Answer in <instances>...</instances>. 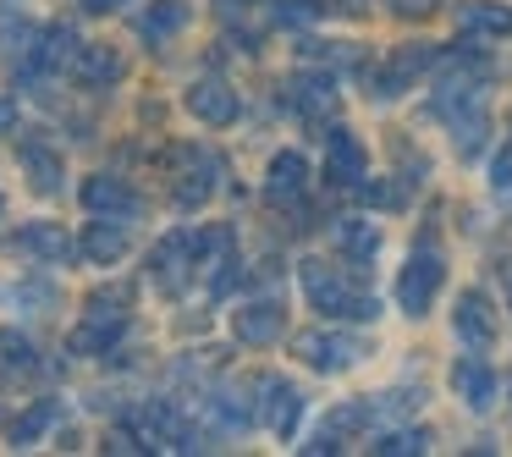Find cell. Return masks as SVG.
<instances>
[{
    "label": "cell",
    "instance_id": "cell-1",
    "mask_svg": "<svg viewBox=\"0 0 512 457\" xmlns=\"http://www.w3.org/2000/svg\"><path fill=\"white\" fill-rule=\"evenodd\" d=\"M298 281H303V292H309V303L320 314H336V320H369V314H375L369 292H358L353 281H342L331 265H320V259H303Z\"/></svg>",
    "mask_w": 512,
    "mask_h": 457
},
{
    "label": "cell",
    "instance_id": "cell-2",
    "mask_svg": "<svg viewBox=\"0 0 512 457\" xmlns=\"http://www.w3.org/2000/svg\"><path fill=\"white\" fill-rule=\"evenodd\" d=\"M441 281H446V265H441V254L435 248H424V254H413L408 259V270H402V281H397V303L408 314H424L435 303V292H441Z\"/></svg>",
    "mask_w": 512,
    "mask_h": 457
},
{
    "label": "cell",
    "instance_id": "cell-3",
    "mask_svg": "<svg viewBox=\"0 0 512 457\" xmlns=\"http://www.w3.org/2000/svg\"><path fill=\"white\" fill-rule=\"evenodd\" d=\"M111 298H116V292H100V298L89 303V320H83L78 331H72V353H105V347L122 342L127 314H122V309L111 314Z\"/></svg>",
    "mask_w": 512,
    "mask_h": 457
},
{
    "label": "cell",
    "instance_id": "cell-4",
    "mask_svg": "<svg viewBox=\"0 0 512 457\" xmlns=\"http://www.w3.org/2000/svg\"><path fill=\"white\" fill-rule=\"evenodd\" d=\"M435 67V45H402L386 67L375 72V100H397L408 83H419L424 72Z\"/></svg>",
    "mask_w": 512,
    "mask_h": 457
},
{
    "label": "cell",
    "instance_id": "cell-5",
    "mask_svg": "<svg viewBox=\"0 0 512 457\" xmlns=\"http://www.w3.org/2000/svg\"><path fill=\"white\" fill-rule=\"evenodd\" d=\"M292 353L314 369H347V364L364 358V342H358V336H336V331H309V336L292 342Z\"/></svg>",
    "mask_w": 512,
    "mask_h": 457
},
{
    "label": "cell",
    "instance_id": "cell-6",
    "mask_svg": "<svg viewBox=\"0 0 512 457\" xmlns=\"http://www.w3.org/2000/svg\"><path fill=\"white\" fill-rule=\"evenodd\" d=\"M182 160H188V171H182V182H177V204L193 210V204H204L215 193V182H221V160H215L210 149H182Z\"/></svg>",
    "mask_w": 512,
    "mask_h": 457
},
{
    "label": "cell",
    "instance_id": "cell-7",
    "mask_svg": "<svg viewBox=\"0 0 512 457\" xmlns=\"http://www.w3.org/2000/svg\"><path fill=\"white\" fill-rule=\"evenodd\" d=\"M188 111L199 116L204 127H226V122H237V94L226 89L221 78H199L188 89Z\"/></svg>",
    "mask_w": 512,
    "mask_h": 457
},
{
    "label": "cell",
    "instance_id": "cell-8",
    "mask_svg": "<svg viewBox=\"0 0 512 457\" xmlns=\"http://www.w3.org/2000/svg\"><path fill=\"white\" fill-rule=\"evenodd\" d=\"M199 265V254H193V243H188V232H177V237H166V243L155 248V259H149V270H155V281L166 292H182V281H188V270Z\"/></svg>",
    "mask_w": 512,
    "mask_h": 457
},
{
    "label": "cell",
    "instance_id": "cell-9",
    "mask_svg": "<svg viewBox=\"0 0 512 457\" xmlns=\"http://www.w3.org/2000/svg\"><path fill=\"white\" fill-rule=\"evenodd\" d=\"M452 391H457V397H463L474 413L496 408V375H490L485 358H457V369H452Z\"/></svg>",
    "mask_w": 512,
    "mask_h": 457
},
{
    "label": "cell",
    "instance_id": "cell-10",
    "mask_svg": "<svg viewBox=\"0 0 512 457\" xmlns=\"http://www.w3.org/2000/svg\"><path fill=\"white\" fill-rule=\"evenodd\" d=\"M287 105L303 116H325L336 105V78L331 72H298V78L287 83Z\"/></svg>",
    "mask_w": 512,
    "mask_h": 457
},
{
    "label": "cell",
    "instance_id": "cell-11",
    "mask_svg": "<svg viewBox=\"0 0 512 457\" xmlns=\"http://www.w3.org/2000/svg\"><path fill=\"white\" fill-rule=\"evenodd\" d=\"M232 325H237V336H243L248 347H265V342H276V336H281V303H276V298L243 303Z\"/></svg>",
    "mask_w": 512,
    "mask_h": 457
},
{
    "label": "cell",
    "instance_id": "cell-12",
    "mask_svg": "<svg viewBox=\"0 0 512 457\" xmlns=\"http://www.w3.org/2000/svg\"><path fill=\"white\" fill-rule=\"evenodd\" d=\"M457 336H463L468 347H490V336H496V314H490L485 292H463V298H457Z\"/></svg>",
    "mask_w": 512,
    "mask_h": 457
},
{
    "label": "cell",
    "instance_id": "cell-13",
    "mask_svg": "<svg viewBox=\"0 0 512 457\" xmlns=\"http://www.w3.org/2000/svg\"><path fill=\"white\" fill-rule=\"evenodd\" d=\"M325 171H331L336 188H358V182H364V171H369L364 144H358L353 133H331V160H325Z\"/></svg>",
    "mask_w": 512,
    "mask_h": 457
},
{
    "label": "cell",
    "instance_id": "cell-14",
    "mask_svg": "<svg viewBox=\"0 0 512 457\" xmlns=\"http://www.w3.org/2000/svg\"><path fill=\"white\" fill-rule=\"evenodd\" d=\"M259 391H265V424H270V430H276V435L298 430V419H303V397H298V391H292L287 380H265Z\"/></svg>",
    "mask_w": 512,
    "mask_h": 457
},
{
    "label": "cell",
    "instance_id": "cell-15",
    "mask_svg": "<svg viewBox=\"0 0 512 457\" xmlns=\"http://www.w3.org/2000/svg\"><path fill=\"white\" fill-rule=\"evenodd\" d=\"M303 188H309V160L292 155V149H281V155L270 160V199L292 204V199H303Z\"/></svg>",
    "mask_w": 512,
    "mask_h": 457
},
{
    "label": "cell",
    "instance_id": "cell-16",
    "mask_svg": "<svg viewBox=\"0 0 512 457\" xmlns=\"http://www.w3.org/2000/svg\"><path fill=\"white\" fill-rule=\"evenodd\" d=\"M83 204H89L94 215H138L133 188H122V182H111V177H89V182H83Z\"/></svg>",
    "mask_w": 512,
    "mask_h": 457
},
{
    "label": "cell",
    "instance_id": "cell-17",
    "mask_svg": "<svg viewBox=\"0 0 512 457\" xmlns=\"http://www.w3.org/2000/svg\"><path fill=\"white\" fill-rule=\"evenodd\" d=\"M336 254H342L347 265H369V259L380 254V226L342 221V226H336Z\"/></svg>",
    "mask_w": 512,
    "mask_h": 457
},
{
    "label": "cell",
    "instance_id": "cell-18",
    "mask_svg": "<svg viewBox=\"0 0 512 457\" xmlns=\"http://www.w3.org/2000/svg\"><path fill=\"white\" fill-rule=\"evenodd\" d=\"M72 61H78V34H72V28H45V34H39V50L28 56V67L50 72V67H72Z\"/></svg>",
    "mask_w": 512,
    "mask_h": 457
},
{
    "label": "cell",
    "instance_id": "cell-19",
    "mask_svg": "<svg viewBox=\"0 0 512 457\" xmlns=\"http://www.w3.org/2000/svg\"><path fill=\"white\" fill-rule=\"evenodd\" d=\"M72 72H78V83H89V89H105V83L122 78V56H116V50H105V45H89V50H78Z\"/></svg>",
    "mask_w": 512,
    "mask_h": 457
},
{
    "label": "cell",
    "instance_id": "cell-20",
    "mask_svg": "<svg viewBox=\"0 0 512 457\" xmlns=\"http://www.w3.org/2000/svg\"><path fill=\"white\" fill-rule=\"evenodd\" d=\"M457 17H463L468 34H490V39H507L512 34V6H496V0H468Z\"/></svg>",
    "mask_w": 512,
    "mask_h": 457
},
{
    "label": "cell",
    "instance_id": "cell-21",
    "mask_svg": "<svg viewBox=\"0 0 512 457\" xmlns=\"http://www.w3.org/2000/svg\"><path fill=\"white\" fill-rule=\"evenodd\" d=\"M182 23H188V6H182V0H155V6L138 17V34H144L149 45H160V39H171Z\"/></svg>",
    "mask_w": 512,
    "mask_h": 457
},
{
    "label": "cell",
    "instance_id": "cell-22",
    "mask_svg": "<svg viewBox=\"0 0 512 457\" xmlns=\"http://www.w3.org/2000/svg\"><path fill=\"white\" fill-rule=\"evenodd\" d=\"M23 254H34V259H72V237L61 232V226H28V232H17L12 237Z\"/></svg>",
    "mask_w": 512,
    "mask_h": 457
},
{
    "label": "cell",
    "instance_id": "cell-23",
    "mask_svg": "<svg viewBox=\"0 0 512 457\" xmlns=\"http://www.w3.org/2000/svg\"><path fill=\"white\" fill-rule=\"evenodd\" d=\"M23 171H28V182H34L39 193H56L61 188V155H50L39 138H28V144H23Z\"/></svg>",
    "mask_w": 512,
    "mask_h": 457
},
{
    "label": "cell",
    "instance_id": "cell-24",
    "mask_svg": "<svg viewBox=\"0 0 512 457\" xmlns=\"http://www.w3.org/2000/svg\"><path fill=\"white\" fill-rule=\"evenodd\" d=\"M83 254L94 259V265H116V259L127 254V232L122 226H89V232H83Z\"/></svg>",
    "mask_w": 512,
    "mask_h": 457
},
{
    "label": "cell",
    "instance_id": "cell-25",
    "mask_svg": "<svg viewBox=\"0 0 512 457\" xmlns=\"http://www.w3.org/2000/svg\"><path fill=\"white\" fill-rule=\"evenodd\" d=\"M0 369H12V375H34V369H39L34 342L17 336V331H0Z\"/></svg>",
    "mask_w": 512,
    "mask_h": 457
},
{
    "label": "cell",
    "instance_id": "cell-26",
    "mask_svg": "<svg viewBox=\"0 0 512 457\" xmlns=\"http://www.w3.org/2000/svg\"><path fill=\"white\" fill-rule=\"evenodd\" d=\"M50 419H56V402H39L34 413H23V419L12 424V441L17 446H28V441H39V435L50 430Z\"/></svg>",
    "mask_w": 512,
    "mask_h": 457
},
{
    "label": "cell",
    "instance_id": "cell-27",
    "mask_svg": "<svg viewBox=\"0 0 512 457\" xmlns=\"http://www.w3.org/2000/svg\"><path fill=\"white\" fill-rule=\"evenodd\" d=\"M210 413H215V419L226 424V430H243V424L254 419V408H248V402L237 397V391H221V397L210 402Z\"/></svg>",
    "mask_w": 512,
    "mask_h": 457
},
{
    "label": "cell",
    "instance_id": "cell-28",
    "mask_svg": "<svg viewBox=\"0 0 512 457\" xmlns=\"http://www.w3.org/2000/svg\"><path fill=\"white\" fill-rule=\"evenodd\" d=\"M424 446H430V441H424L419 430H391V435H380V441H375V452L380 457H408V452H424Z\"/></svg>",
    "mask_w": 512,
    "mask_h": 457
},
{
    "label": "cell",
    "instance_id": "cell-29",
    "mask_svg": "<svg viewBox=\"0 0 512 457\" xmlns=\"http://www.w3.org/2000/svg\"><path fill=\"white\" fill-rule=\"evenodd\" d=\"M391 12H402V17H424V12H435V0H391Z\"/></svg>",
    "mask_w": 512,
    "mask_h": 457
},
{
    "label": "cell",
    "instance_id": "cell-30",
    "mask_svg": "<svg viewBox=\"0 0 512 457\" xmlns=\"http://www.w3.org/2000/svg\"><path fill=\"white\" fill-rule=\"evenodd\" d=\"M364 199H369V204H386V210H391V204H402L397 188H364Z\"/></svg>",
    "mask_w": 512,
    "mask_h": 457
},
{
    "label": "cell",
    "instance_id": "cell-31",
    "mask_svg": "<svg viewBox=\"0 0 512 457\" xmlns=\"http://www.w3.org/2000/svg\"><path fill=\"white\" fill-rule=\"evenodd\" d=\"M12 127H17V105L0 100V133H12Z\"/></svg>",
    "mask_w": 512,
    "mask_h": 457
},
{
    "label": "cell",
    "instance_id": "cell-32",
    "mask_svg": "<svg viewBox=\"0 0 512 457\" xmlns=\"http://www.w3.org/2000/svg\"><path fill=\"white\" fill-rule=\"evenodd\" d=\"M496 188L512 193V160H496Z\"/></svg>",
    "mask_w": 512,
    "mask_h": 457
},
{
    "label": "cell",
    "instance_id": "cell-33",
    "mask_svg": "<svg viewBox=\"0 0 512 457\" xmlns=\"http://www.w3.org/2000/svg\"><path fill=\"white\" fill-rule=\"evenodd\" d=\"M83 6H89V12H116L122 0H83Z\"/></svg>",
    "mask_w": 512,
    "mask_h": 457
}]
</instances>
